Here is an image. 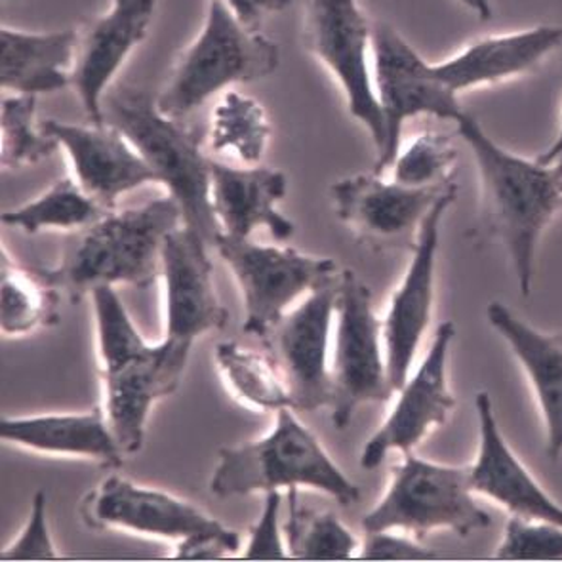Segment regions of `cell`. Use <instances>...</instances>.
Segmentation results:
<instances>
[{"label":"cell","instance_id":"obj_37","mask_svg":"<svg viewBox=\"0 0 562 562\" xmlns=\"http://www.w3.org/2000/svg\"><path fill=\"white\" fill-rule=\"evenodd\" d=\"M362 561H437L439 555L432 549L418 546L416 541L395 536L391 530L367 533V541L361 549Z\"/></svg>","mask_w":562,"mask_h":562},{"label":"cell","instance_id":"obj_4","mask_svg":"<svg viewBox=\"0 0 562 562\" xmlns=\"http://www.w3.org/2000/svg\"><path fill=\"white\" fill-rule=\"evenodd\" d=\"M294 408L277 412L273 431L243 447L222 448L210 479L216 497L248 496L281 488H313L351 507L361 488L331 462L317 437L294 416Z\"/></svg>","mask_w":562,"mask_h":562},{"label":"cell","instance_id":"obj_11","mask_svg":"<svg viewBox=\"0 0 562 562\" xmlns=\"http://www.w3.org/2000/svg\"><path fill=\"white\" fill-rule=\"evenodd\" d=\"M214 248L232 267L243 290L246 310L243 331L260 339L281 321L296 297L338 277L334 261L305 256L294 248L256 245L250 238L225 233L217 237Z\"/></svg>","mask_w":562,"mask_h":562},{"label":"cell","instance_id":"obj_38","mask_svg":"<svg viewBox=\"0 0 562 562\" xmlns=\"http://www.w3.org/2000/svg\"><path fill=\"white\" fill-rule=\"evenodd\" d=\"M238 20L250 30L260 31L261 23L269 14H281L289 10L294 0H225Z\"/></svg>","mask_w":562,"mask_h":562},{"label":"cell","instance_id":"obj_8","mask_svg":"<svg viewBox=\"0 0 562 562\" xmlns=\"http://www.w3.org/2000/svg\"><path fill=\"white\" fill-rule=\"evenodd\" d=\"M372 75L385 123V144L375 155L374 172L383 176L397 157L406 121L427 115L458 123L462 103L429 64L393 25H372Z\"/></svg>","mask_w":562,"mask_h":562},{"label":"cell","instance_id":"obj_18","mask_svg":"<svg viewBox=\"0 0 562 562\" xmlns=\"http://www.w3.org/2000/svg\"><path fill=\"white\" fill-rule=\"evenodd\" d=\"M41 128L66 151L80 188L108 212H115L124 193L159 183L134 145L111 124L82 126L48 119Z\"/></svg>","mask_w":562,"mask_h":562},{"label":"cell","instance_id":"obj_19","mask_svg":"<svg viewBox=\"0 0 562 562\" xmlns=\"http://www.w3.org/2000/svg\"><path fill=\"white\" fill-rule=\"evenodd\" d=\"M193 346L165 338L144 359L101 372L105 385V416L126 456L144 448L145 426L153 404L173 395L180 387Z\"/></svg>","mask_w":562,"mask_h":562},{"label":"cell","instance_id":"obj_12","mask_svg":"<svg viewBox=\"0 0 562 562\" xmlns=\"http://www.w3.org/2000/svg\"><path fill=\"white\" fill-rule=\"evenodd\" d=\"M338 292L339 274L310 292L297 310L284 313L281 321L261 338L266 353L289 387L294 411L330 408L328 338Z\"/></svg>","mask_w":562,"mask_h":562},{"label":"cell","instance_id":"obj_24","mask_svg":"<svg viewBox=\"0 0 562 562\" xmlns=\"http://www.w3.org/2000/svg\"><path fill=\"white\" fill-rule=\"evenodd\" d=\"M0 439L41 454L75 456L123 468L124 452L100 406L85 414H44L30 418L0 419Z\"/></svg>","mask_w":562,"mask_h":562},{"label":"cell","instance_id":"obj_25","mask_svg":"<svg viewBox=\"0 0 562 562\" xmlns=\"http://www.w3.org/2000/svg\"><path fill=\"white\" fill-rule=\"evenodd\" d=\"M79 31L0 30V87L23 95L54 94L71 87Z\"/></svg>","mask_w":562,"mask_h":562},{"label":"cell","instance_id":"obj_20","mask_svg":"<svg viewBox=\"0 0 562 562\" xmlns=\"http://www.w3.org/2000/svg\"><path fill=\"white\" fill-rule=\"evenodd\" d=\"M479 448L469 465L471 491L502 505L513 517L562 527V505L536 483L499 429L494 404L486 391L476 393Z\"/></svg>","mask_w":562,"mask_h":562},{"label":"cell","instance_id":"obj_23","mask_svg":"<svg viewBox=\"0 0 562 562\" xmlns=\"http://www.w3.org/2000/svg\"><path fill=\"white\" fill-rule=\"evenodd\" d=\"M486 318L532 385L546 426V454L555 462L562 454V334L533 328L502 302L486 307Z\"/></svg>","mask_w":562,"mask_h":562},{"label":"cell","instance_id":"obj_32","mask_svg":"<svg viewBox=\"0 0 562 562\" xmlns=\"http://www.w3.org/2000/svg\"><path fill=\"white\" fill-rule=\"evenodd\" d=\"M90 294L94 302L101 372L119 370L137 359H144L157 349V346L147 344L139 336L123 300L115 292V286L101 284Z\"/></svg>","mask_w":562,"mask_h":562},{"label":"cell","instance_id":"obj_7","mask_svg":"<svg viewBox=\"0 0 562 562\" xmlns=\"http://www.w3.org/2000/svg\"><path fill=\"white\" fill-rule=\"evenodd\" d=\"M473 494L469 465H445L406 452L391 471L382 499L362 517V530H406L419 540L432 530H450L468 538L492 525Z\"/></svg>","mask_w":562,"mask_h":562},{"label":"cell","instance_id":"obj_31","mask_svg":"<svg viewBox=\"0 0 562 562\" xmlns=\"http://www.w3.org/2000/svg\"><path fill=\"white\" fill-rule=\"evenodd\" d=\"M0 165L20 170L48 159L59 144L36 124V95L12 94L0 105Z\"/></svg>","mask_w":562,"mask_h":562},{"label":"cell","instance_id":"obj_39","mask_svg":"<svg viewBox=\"0 0 562 562\" xmlns=\"http://www.w3.org/2000/svg\"><path fill=\"white\" fill-rule=\"evenodd\" d=\"M538 162L541 165L551 166L557 165V162H561L562 160V116H561V131L557 134L555 142L549 145L546 151L540 153L538 157H536Z\"/></svg>","mask_w":562,"mask_h":562},{"label":"cell","instance_id":"obj_41","mask_svg":"<svg viewBox=\"0 0 562 562\" xmlns=\"http://www.w3.org/2000/svg\"><path fill=\"white\" fill-rule=\"evenodd\" d=\"M4 2H8V0H4Z\"/></svg>","mask_w":562,"mask_h":562},{"label":"cell","instance_id":"obj_21","mask_svg":"<svg viewBox=\"0 0 562 562\" xmlns=\"http://www.w3.org/2000/svg\"><path fill=\"white\" fill-rule=\"evenodd\" d=\"M561 46L562 27L536 25L530 30L476 38L452 58L435 64V71L454 94L460 95L468 90L527 75Z\"/></svg>","mask_w":562,"mask_h":562},{"label":"cell","instance_id":"obj_14","mask_svg":"<svg viewBox=\"0 0 562 562\" xmlns=\"http://www.w3.org/2000/svg\"><path fill=\"white\" fill-rule=\"evenodd\" d=\"M458 196V186L448 189L419 225L416 245L412 248L411 266L401 286L391 297L390 310L383 318L382 336L385 341V367L391 387L397 393L411 375L422 338L431 321L439 254L440 227Z\"/></svg>","mask_w":562,"mask_h":562},{"label":"cell","instance_id":"obj_10","mask_svg":"<svg viewBox=\"0 0 562 562\" xmlns=\"http://www.w3.org/2000/svg\"><path fill=\"white\" fill-rule=\"evenodd\" d=\"M336 347L331 362V424L344 431L362 404L387 403L395 390L387 380L382 323L375 318L372 292L353 269L339 273Z\"/></svg>","mask_w":562,"mask_h":562},{"label":"cell","instance_id":"obj_36","mask_svg":"<svg viewBox=\"0 0 562 562\" xmlns=\"http://www.w3.org/2000/svg\"><path fill=\"white\" fill-rule=\"evenodd\" d=\"M281 492H266V505L261 517L250 528V541L240 559L245 561H292L289 549L282 543L279 513H281Z\"/></svg>","mask_w":562,"mask_h":562},{"label":"cell","instance_id":"obj_27","mask_svg":"<svg viewBox=\"0 0 562 562\" xmlns=\"http://www.w3.org/2000/svg\"><path fill=\"white\" fill-rule=\"evenodd\" d=\"M108 214V210L88 195L77 180L64 178L54 181L35 201L20 209L7 210L2 214V224L18 227L25 235H36L43 229L82 232Z\"/></svg>","mask_w":562,"mask_h":562},{"label":"cell","instance_id":"obj_17","mask_svg":"<svg viewBox=\"0 0 562 562\" xmlns=\"http://www.w3.org/2000/svg\"><path fill=\"white\" fill-rule=\"evenodd\" d=\"M157 0H113L108 14L79 33L71 87L92 124H105L103 100L126 58L147 36Z\"/></svg>","mask_w":562,"mask_h":562},{"label":"cell","instance_id":"obj_9","mask_svg":"<svg viewBox=\"0 0 562 562\" xmlns=\"http://www.w3.org/2000/svg\"><path fill=\"white\" fill-rule=\"evenodd\" d=\"M372 25L357 0H307L303 10L305 50L338 80L349 113L367 128L378 155L385 123L372 75Z\"/></svg>","mask_w":562,"mask_h":562},{"label":"cell","instance_id":"obj_28","mask_svg":"<svg viewBox=\"0 0 562 562\" xmlns=\"http://www.w3.org/2000/svg\"><path fill=\"white\" fill-rule=\"evenodd\" d=\"M216 364L233 393L248 406L267 412L294 408L289 387L269 355L237 341H222L216 347Z\"/></svg>","mask_w":562,"mask_h":562},{"label":"cell","instance_id":"obj_22","mask_svg":"<svg viewBox=\"0 0 562 562\" xmlns=\"http://www.w3.org/2000/svg\"><path fill=\"white\" fill-rule=\"evenodd\" d=\"M210 181L212 206L225 235L250 238L258 227H266L274 240L284 243L296 232L277 210L289 191V178L281 170L260 165L235 168L212 159Z\"/></svg>","mask_w":562,"mask_h":562},{"label":"cell","instance_id":"obj_1","mask_svg":"<svg viewBox=\"0 0 562 562\" xmlns=\"http://www.w3.org/2000/svg\"><path fill=\"white\" fill-rule=\"evenodd\" d=\"M456 126L475 159L481 232L505 246L520 294L530 296L538 245L562 209V160L546 166L507 151L469 113Z\"/></svg>","mask_w":562,"mask_h":562},{"label":"cell","instance_id":"obj_15","mask_svg":"<svg viewBox=\"0 0 562 562\" xmlns=\"http://www.w3.org/2000/svg\"><path fill=\"white\" fill-rule=\"evenodd\" d=\"M454 338V323H440L426 359L397 391L395 408L362 448V469L380 468L393 450L414 452L431 429L447 424L456 408V397L448 387V357Z\"/></svg>","mask_w":562,"mask_h":562},{"label":"cell","instance_id":"obj_34","mask_svg":"<svg viewBox=\"0 0 562 562\" xmlns=\"http://www.w3.org/2000/svg\"><path fill=\"white\" fill-rule=\"evenodd\" d=\"M497 561H562V527L513 517L497 546Z\"/></svg>","mask_w":562,"mask_h":562},{"label":"cell","instance_id":"obj_26","mask_svg":"<svg viewBox=\"0 0 562 562\" xmlns=\"http://www.w3.org/2000/svg\"><path fill=\"white\" fill-rule=\"evenodd\" d=\"M59 290L36 269L10 260L7 246L0 256V328L8 338L27 336L41 326L59 323Z\"/></svg>","mask_w":562,"mask_h":562},{"label":"cell","instance_id":"obj_40","mask_svg":"<svg viewBox=\"0 0 562 562\" xmlns=\"http://www.w3.org/2000/svg\"><path fill=\"white\" fill-rule=\"evenodd\" d=\"M463 8H468L469 12L481 20V22H488L492 20V0H458Z\"/></svg>","mask_w":562,"mask_h":562},{"label":"cell","instance_id":"obj_29","mask_svg":"<svg viewBox=\"0 0 562 562\" xmlns=\"http://www.w3.org/2000/svg\"><path fill=\"white\" fill-rule=\"evenodd\" d=\"M282 533L292 561H349L359 549V541L339 522L336 513L303 507L297 488L289 491V517Z\"/></svg>","mask_w":562,"mask_h":562},{"label":"cell","instance_id":"obj_6","mask_svg":"<svg viewBox=\"0 0 562 562\" xmlns=\"http://www.w3.org/2000/svg\"><path fill=\"white\" fill-rule=\"evenodd\" d=\"M82 522L92 530L121 528L176 543V561H222L240 549L232 528L195 505L121 475L103 479L80 502Z\"/></svg>","mask_w":562,"mask_h":562},{"label":"cell","instance_id":"obj_3","mask_svg":"<svg viewBox=\"0 0 562 562\" xmlns=\"http://www.w3.org/2000/svg\"><path fill=\"white\" fill-rule=\"evenodd\" d=\"M105 124L121 132L149 165L157 181L178 202L183 227L216 246L222 225L210 196V157L202 153V134L160 113L153 98L136 87H116L103 100Z\"/></svg>","mask_w":562,"mask_h":562},{"label":"cell","instance_id":"obj_35","mask_svg":"<svg viewBox=\"0 0 562 562\" xmlns=\"http://www.w3.org/2000/svg\"><path fill=\"white\" fill-rule=\"evenodd\" d=\"M2 561H61L52 541L46 520V492L38 491L31 502L30 520L18 540L0 553Z\"/></svg>","mask_w":562,"mask_h":562},{"label":"cell","instance_id":"obj_16","mask_svg":"<svg viewBox=\"0 0 562 562\" xmlns=\"http://www.w3.org/2000/svg\"><path fill=\"white\" fill-rule=\"evenodd\" d=\"M210 246L188 227H178L162 245L166 290L165 338L195 346L196 338L229 325V311L217 300Z\"/></svg>","mask_w":562,"mask_h":562},{"label":"cell","instance_id":"obj_33","mask_svg":"<svg viewBox=\"0 0 562 562\" xmlns=\"http://www.w3.org/2000/svg\"><path fill=\"white\" fill-rule=\"evenodd\" d=\"M458 160L454 139L445 132L426 131L398 149L393 160V178L408 188H437L452 181Z\"/></svg>","mask_w":562,"mask_h":562},{"label":"cell","instance_id":"obj_2","mask_svg":"<svg viewBox=\"0 0 562 562\" xmlns=\"http://www.w3.org/2000/svg\"><path fill=\"white\" fill-rule=\"evenodd\" d=\"M181 225V210L172 196L115 210L72 238L58 267H36V273L64 290L72 303L101 284L145 290L162 273L166 237Z\"/></svg>","mask_w":562,"mask_h":562},{"label":"cell","instance_id":"obj_5","mask_svg":"<svg viewBox=\"0 0 562 562\" xmlns=\"http://www.w3.org/2000/svg\"><path fill=\"white\" fill-rule=\"evenodd\" d=\"M279 64V44L240 22L225 0H210L201 33L181 52L157 105L181 121L227 87L271 77Z\"/></svg>","mask_w":562,"mask_h":562},{"label":"cell","instance_id":"obj_13","mask_svg":"<svg viewBox=\"0 0 562 562\" xmlns=\"http://www.w3.org/2000/svg\"><path fill=\"white\" fill-rule=\"evenodd\" d=\"M452 186L454 181L437 188H408L385 181L380 173H357L331 183L330 196L339 220L359 243L387 252L414 248L419 225Z\"/></svg>","mask_w":562,"mask_h":562},{"label":"cell","instance_id":"obj_30","mask_svg":"<svg viewBox=\"0 0 562 562\" xmlns=\"http://www.w3.org/2000/svg\"><path fill=\"white\" fill-rule=\"evenodd\" d=\"M269 136L271 126L267 123L266 111L252 98L232 90L214 109L210 128L212 151H232L245 165H260Z\"/></svg>","mask_w":562,"mask_h":562}]
</instances>
